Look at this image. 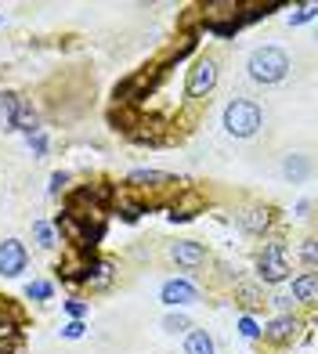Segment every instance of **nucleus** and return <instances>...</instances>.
<instances>
[{"label":"nucleus","instance_id":"9d476101","mask_svg":"<svg viewBox=\"0 0 318 354\" xmlns=\"http://www.w3.org/2000/svg\"><path fill=\"white\" fill-rule=\"evenodd\" d=\"M232 300L243 308V315H257L268 308V297H264V286L261 282H253V279H235L232 282Z\"/></svg>","mask_w":318,"mask_h":354},{"label":"nucleus","instance_id":"bb28decb","mask_svg":"<svg viewBox=\"0 0 318 354\" xmlns=\"http://www.w3.org/2000/svg\"><path fill=\"white\" fill-rule=\"evenodd\" d=\"M315 15H318V4H315V0H308V4L300 8V11L293 15V19H290V26H304V22H311V19H315Z\"/></svg>","mask_w":318,"mask_h":354},{"label":"nucleus","instance_id":"c85d7f7f","mask_svg":"<svg viewBox=\"0 0 318 354\" xmlns=\"http://www.w3.org/2000/svg\"><path fill=\"white\" fill-rule=\"evenodd\" d=\"M84 333H87L84 322H66V326H62V340H80Z\"/></svg>","mask_w":318,"mask_h":354},{"label":"nucleus","instance_id":"2f4dec72","mask_svg":"<svg viewBox=\"0 0 318 354\" xmlns=\"http://www.w3.org/2000/svg\"><path fill=\"white\" fill-rule=\"evenodd\" d=\"M264 354H286V351H264Z\"/></svg>","mask_w":318,"mask_h":354},{"label":"nucleus","instance_id":"20e7f679","mask_svg":"<svg viewBox=\"0 0 318 354\" xmlns=\"http://www.w3.org/2000/svg\"><path fill=\"white\" fill-rule=\"evenodd\" d=\"M217 80H221V58L214 51L199 55L192 62V69H188V76H185V98L188 102H206L217 87Z\"/></svg>","mask_w":318,"mask_h":354},{"label":"nucleus","instance_id":"f3484780","mask_svg":"<svg viewBox=\"0 0 318 354\" xmlns=\"http://www.w3.org/2000/svg\"><path fill=\"white\" fill-rule=\"evenodd\" d=\"M282 174L290 177L293 185H297V181H308V174H311V159H308V156H300V152L286 156V163H282Z\"/></svg>","mask_w":318,"mask_h":354},{"label":"nucleus","instance_id":"dca6fc26","mask_svg":"<svg viewBox=\"0 0 318 354\" xmlns=\"http://www.w3.org/2000/svg\"><path fill=\"white\" fill-rule=\"evenodd\" d=\"M185 354H217V344L206 329H188L185 333Z\"/></svg>","mask_w":318,"mask_h":354},{"label":"nucleus","instance_id":"b1692460","mask_svg":"<svg viewBox=\"0 0 318 354\" xmlns=\"http://www.w3.org/2000/svg\"><path fill=\"white\" fill-rule=\"evenodd\" d=\"M66 315H69V322H84V318L91 315V304L80 300V297H69V300H66Z\"/></svg>","mask_w":318,"mask_h":354},{"label":"nucleus","instance_id":"473e14b6","mask_svg":"<svg viewBox=\"0 0 318 354\" xmlns=\"http://www.w3.org/2000/svg\"><path fill=\"white\" fill-rule=\"evenodd\" d=\"M0 26H4V15H0Z\"/></svg>","mask_w":318,"mask_h":354},{"label":"nucleus","instance_id":"f03ea898","mask_svg":"<svg viewBox=\"0 0 318 354\" xmlns=\"http://www.w3.org/2000/svg\"><path fill=\"white\" fill-rule=\"evenodd\" d=\"M246 69H250V80H253V84L275 87V84H282V80L290 76L293 66H290V55H286L282 47L264 44V47H257V51H250Z\"/></svg>","mask_w":318,"mask_h":354},{"label":"nucleus","instance_id":"cd10ccee","mask_svg":"<svg viewBox=\"0 0 318 354\" xmlns=\"http://www.w3.org/2000/svg\"><path fill=\"white\" fill-rule=\"evenodd\" d=\"M26 141H29V152H33V159H40V156L47 152V134H44V131H37L33 138H26Z\"/></svg>","mask_w":318,"mask_h":354},{"label":"nucleus","instance_id":"ddd939ff","mask_svg":"<svg viewBox=\"0 0 318 354\" xmlns=\"http://www.w3.org/2000/svg\"><path fill=\"white\" fill-rule=\"evenodd\" d=\"M203 206H206V199L199 196L196 188H178V199L170 203V214H167V217H170L174 224H178V221H192Z\"/></svg>","mask_w":318,"mask_h":354},{"label":"nucleus","instance_id":"6e6552de","mask_svg":"<svg viewBox=\"0 0 318 354\" xmlns=\"http://www.w3.org/2000/svg\"><path fill=\"white\" fill-rule=\"evenodd\" d=\"M123 188L145 199L149 192H170V188H178V177L167 174V170H131V174H127V181H123Z\"/></svg>","mask_w":318,"mask_h":354},{"label":"nucleus","instance_id":"f257e3e1","mask_svg":"<svg viewBox=\"0 0 318 354\" xmlns=\"http://www.w3.org/2000/svg\"><path fill=\"white\" fill-rule=\"evenodd\" d=\"M253 268H257V282L261 286H282L293 279V264H290V246L286 239H264V246L253 253Z\"/></svg>","mask_w":318,"mask_h":354},{"label":"nucleus","instance_id":"f8f14e48","mask_svg":"<svg viewBox=\"0 0 318 354\" xmlns=\"http://www.w3.org/2000/svg\"><path fill=\"white\" fill-rule=\"evenodd\" d=\"M290 300L304 311H315L318 304V271H300L290 279Z\"/></svg>","mask_w":318,"mask_h":354},{"label":"nucleus","instance_id":"39448f33","mask_svg":"<svg viewBox=\"0 0 318 354\" xmlns=\"http://www.w3.org/2000/svg\"><path fill=\"white\" fill-rule=\"evenodd\" d=\"M221 120H225V131L232 138H253L264 127V109L253 98H232Z\"/></svg>","mask_w":318,"mask_h":354},{"label":"nucleus","instance_id":"5701e85b","mask_svg":"<svg viewBox=\"0 0 318 354\" xmlns=\"http://www.w3.org/2000/svg\"><path fill=\"white\" fill-rule=\"evenodd\" d=\"M69 181H73V174L55 170V174H51V185H47V196H51V199H62V196L69 192Z\"/></svg>","mask_w":318,"mask_h":354},{"label":"nucleus","instance_id":"c756f323","mask_svg":"<svg viewBox=\"0 0 318 354\" xmlns=\"http://www.w3.org/2000/svg\"><path fill=\"white\" fill-rule=\"evenodd\" d=\"M268 304H272V308H279V315H286V311H297V304L286 297V293H275V297H268Z\"/></svg>","mask_w":318,"mask_h":354},{"label":"nucleus","instance_id":"1a4fd4ad","mask_svg":"<svg viewBox=\"0 0 318 354\" xmlns=\"http://www.w3.org/2000/svg\"><path fill=\"white\" fill-rule=\"evenodd\" d=\"M29 268V250L22 239H4L0 243V279H19Z\"/></svg>","mask_w":318,"mask_h":354},{"label":"nucleus","instance_id":"0eeeda50","mask_svg":"<svg viewBox=\"0 0 318 354\" xmlns=\"http://www.w3.org/2000/svg\"><path fill=\"white\" fill-rule=\"evenodd\" d=\"M167 257L181 271H199V268L210 264V250H206L199 239H174V243H167Z\"/></svg>","mask_w":318,"mask_h":354},{"label":"nucleus","instance_id":"9b49d317","mask_svg":"<svg viewBox=\"0 0 318 354\" xmlns=\"http://www.w3.org/2000/svg\"><path fill=\"white\" fill-rule=\"evenodd\" d=\"M159 300H163L167 308H185V304H199L203 293L192 279H167L159 286Z\"/></svg>","mask_w":318,"mask_h":354},{"label":"nucleus","instance_id":"6ab92c4d","mask_svg":"<svg viewBox=\"0 0 318 354\" xmlns=\"http://www.w3.org/2000/svg\"><path fill=\"white\" fill-rule=\"evenodd\" d=\"M33 243L40 250H55L58 246V235L51 228V221H33Z\"/></svg>","mask_w":318,"mask_h":354},{"label":"nucleus","instance_id":"4be33fe9","mask_svg":"<svg viewBox=\"0 0 318 354\" xmlns=\"http://www.w3.org/2000/svg\"><path fill=\"white\" fill-rule=\"evenodd\" d=\"M26 351V333H0V354H22Z\"/></svg>","mask_w":318,"mask_h":354},{"label":"nucleus","instance_id":"a211bd4d","mask_svg":"<svg viewBox=\"0 0 318 354\" xmlns=\"http://www.w3.org/2000/svg\"><path fill=\"white\" fill-rule=\"evenodd\" d=\"M22 98H26V94H19V91H4V94H0V127H4V131H11L15 112H19Z\"/></svg>","mask_w":318,"mask_h":354},{"label":"nucleus","instance_id":"7ed1b4c3","mask_svg":"<svg viewBox=\"0 0 318 354\" xmlns=\"http://www.w3.org/2000/svg\"><path fill=\"white\" fill-rule=\"evenodd\" d=\"M308 329L311 326H308V318L300 315V311H286V315H272V318L264 322L261 340L268 344V351H286V347H293Z\"/></svg>","mask_w":318,"mask_h":354},{"label":"nucleus","instance_id":"393cba45","mask_svg":"<svg viewBox=\"0 0 318 354\" xmlns=\"http://www.w3.org/2000/svg\"><path fill=\"white\" fill-rule=\"evenodd\" d=\"M163 329L167 333H188V329H196V326H192V318H188V315L178 311V315H167L163 318Z\"/></svg>","mask_w":318,"mask_h":354},{"label":"nucleus","instance_id":"7c9ffc66","mask_svg":"<svg viewBox=\"0 0 318 354\" xmlns=\"http://www.w3.org/2000/svg\"><path fill=\"white\" fill-rule=\"evenodd\" d=\"M311 210H315L311 199H300V203H297V217H311Z\"/></svg>","mask_w":318,"mask_h":354},{"label":"nucleus","instance_id":"aec40b11","mask_svg":"<svg viewBox=\"0 0 318 354\" xmlns=\"http://www.w3.org/2000/svg\"><path fill=\"white\" fill-rule=\"evenodd\" d=\"M26 297L37 300V304H47V300L55 297V286L47 282V279H33V282H26Z\"/></svg>","mask_w":318,"mask_h":354},{"label":"nucleus","instance_id":"a878e982","mask_svg":"<svg viewBox=\"0 0 318 354\" xmlns=\"http://www.w3.org/2000/svg\"><path fill=\"white\" fill-rule=\"evenodd\" d=\"M238 336H243V340H261V326L250 315H238Z\"/></svg>","mask_w":318,"mask_h":354},{"label":"nucleus","instance_id":"423d86ee","mask_svg":"<svg viewBox=\"0 0 318 354\" xmlns=\"http://www.w3.org/2000/svg\"><path fill=\"white\" fill-rule=\"evenodd\" d=\"M235 221L238 228L253 239H268L275 228H279V206L275 203H264V199H253V203H243L235 210Z\"/></svg>","mask_w":318,"mask_h":354},{"label":"nucleus","instance_id":"412c9836","mask_svg":"<svg viewBox=\"0 0 318 354\" xmlns=\"http://www.w3.org/2000/svg\"><path fill=\"white\" fill-rule=\"evenodd\" d=\"M300 264H304V271H318V243H315V235L300 239Z\"/></svg>","mask_w":318,"mask_h":354},{"label":"nucleus","instance_id":"2eb2a0df","mask_svg":"<svg viewBox=\"0 0 318 354\" xmlns=\"http://www.w3.org/2000/svg\"><path fill=\"white\" fill-rule=\"evenodd\" d=\"M11 131H22L26 138H33L37 131H44V127H40V112L33 109V102H29V98H22L19 112H15V123H11Z\"/></svg>","mask_w":318,"mask_h":354},{"label":"nucleus","instance_id":"4468645a","mask_svg":"<svg viewBox=\"0 0 318 354\" xmlns=\"http://www.w3.org/2000/svg\"><path fill=\"white\" fill-rule=\"evenodd\" d=\"M26 326H29L26 308L19 300H11V297L0 293V329H4V333H22Z\"/></svg>","mask_w":318,"mask_h":354}]
</instances>
